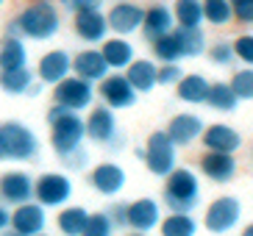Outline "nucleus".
<instances>
[{
	"instance_id": "obj_1",
	"label": "nucleus",
	"mask_w": 253,
	"mask_h": 236,
	"mask_svg": "<svg viewBox=\"0 0 253 236\" xmlns=\"http://www.w3.org/2000/svg\"><path fill=\"white\" fill-rule=\"evenodd\" d=\"M47 125H50V145L59 156L81 148L84 139H86L84 117L78 111L64 109V106H53V109L47 111Z\"/></svg>"
},
{
	"instance_id": "obj_2",
	"label": "nucleus",
	"mask_w": 253,
	"mask_h": 236,
	"mask_svg": "<svg viewBox=\"0 0 253 236\" xmlns=\"http://www.w3.org/2000/svg\"><path fill=\"white\" fill-rule=\"evenodd\" d=\"M14 20H17V25H20V37H28V39H34V42H47V39H53L61 28L59 8L53 6L50 0H37V3L25 6Z\"/></svg>"
},
{
	"instance_id": "obj_3",
	"label": "nucleus",
	"mask_w": 253,
	"mask_h": 236,
	"mask_svg": "<svg viewBox=\"0 0 253 236\" xmlns=\"http://www.w3.org/2000/svg\"><path fill=\"white\" fill-rule=\"evenodd\" d=\"M201 203V181L189 167H175L164 178V206L170 211L192 214V208Z\"/></svg>"
},
{
	"instance_id": "obj_4",
	"label": "nucleus",
	"mask_w": 253,
	"mask_h": 236,
	"mask_svg": "<svg viewBox=\"0 0 253 236\" xmlns=\"http://www.w3.org/2000/svg\"><path fill=\"white\" fill-rule=\"evenodd\" d=\"M39 153V139L23 122H3L0 125V161H31Z\"/></svg>"
},
{
	"instance_id": "obj_5",
	"label": "nucleus",
	"mask_w": 253,
	"mask_h": 236,
	"mask_svg": "<svg viewBox=\"0 0 253 236\" xmlns=\"http://www.w3.org/2000/svg\"><path fill=\"white\" fill-rule=\"evenodd\" d=\"M175 145L170 142V136L164 131H153L148 136V145H145V150H142V158H145V167H148L150 175L156 178H167L172 170H175V158H178V153H175Z\"/></svg>"
},
{
	"instance_id": "obj_6",
	"label": "nucleus",
	"mask_w": 253,
	"mask_h": 236,
	"mask_svg": "<svg viewBox=\"0 0 253 236\" xmlns=\"http://www.w3.org/2000/svg\"><path fill=\"white\" fill-rule=\"evenodd\" d=\"M92 97H95V86L89 81H84L78 75L70 73L67 78H61L59 83H53V103L64 106L70 111H84L92 106Z\"/></svg>"
},
{
	"instance_id": "obj_7",
	"label": "nucleus",
	"mask_w": 253,
	"mask_h": 236,
	"mask_svg": "<svg viewBox=\"0 0 253 236\" xmlns=\"http://www.w3.org/2000/svg\"><path fill=\"white\" fill-rule=\"evenodd\" d=\"M34 197L39 206L59 208L73 197V181L64 172H45L34 181Z\"/></svg>"
},
{
	"instance_id": "obj_8",
	"label": "nucleus",
	"mask_w": 253,
	"mask_h": 236,
	"mask_svg": "<svg viewBox=\"0 0 253 236\" xmlns=\"http://www.w3.org/2000/svg\"><path fill=\"white\" fill-rule=\"evenodd\" d=\"M239 220H242V203L237 197H228V195L211 200L206 208V217H203L206 231H211V234H228L239 225Z\"/></svg>"
},
{
	"instance_id": "obj_9",
	"label": "nucleus",
	"mask_w": 253,
	"mask_h": 236,
	"mask_svg": "<svg viewBox=\"0 0 253 236\" xmlns=\"http://www.w3.org/2000/svg\"><path fill=\"white\" fill-rule=\"evenodd\" d=\"M84 128H86V136L97 145H123V136H120V128H117V117L109 106H97L86 114L84 119Z\"/></svg>"
},
{
	"instance_id": "obj_10",
	"label": "nucleus",
	"mask_w": 253,
	"mask_h": 236,
	"mask_svg": "<svg viewBox=\"0 0 253 236\" xmlns=\"http://www.w3.org/2000/svg\"><path fill=\"white\" fill-rule=\"evenodd\" d=\"M142 20H145V8L136 6L134 0H114V6L106 14L109 31H114V37H131V34H136L142 28Z\"/></svg>"
},
{
	"instance_id": "obj_11",
	"label": "nucleus",
	"mask_w": 253,
	"mask_h": 236,
	"mask_svg": "<svg viewBox=\"0 0 253 236\" xmlns=\"http://www.w3.org/2000/svg\"><path fill=\"white\" fill-rule=\"evenodd\" d=\"M100 97L109 109H131L136 103V89L128 83L123 73H109L100 81Z\"/></svg>"
},
{
	"instance_id": "obj_12",
	"label": "nucleus",
	"mask_w": 253,
	"mask_h": 236,
	"mask_svg": "<svg viewBox=\"0 0 253 236\" xmlns=\"http://www.w3.org/2000/svg\"><path fill=\"white\" fill-rule=\"evenodd\" d=\"M8 228L17 231L20 236H37L47 228V214H45V206H39L34 200L28 203H20V206L11 211V222Z\"/></svg>"
},
{
	"instance_id": "obj_13",
	"label": "nucleus",
	"mask_w": 253,
	"mask_h": 236,
	"mask_svg": "<svg viewBox=\"0 0 253 236\" xmlns=\"http://www.w3.org/2000/svg\"><path fill=\"white\" fill-rule=\"evenodd\" d=\"M126 222L128 228H134L136 234H150L162 222V208H159V203L153 197H139L134 203H128Z\"/></svg>"
},
{
	"instance_id": "obj_14",
	"label": "nucleus",
	"mask_w": 253,
	"mask_h": 236,
	"mask_svg": "<svg viewBox=\"0 0 253 236\" xmlns=\"http://www.w3.org/2000/svg\"><path fill=\"white\" fill-rule=\"evenodd\" d=\"M73 28L75 37L89 44H100L109 37V22H106V14L100 8H86V11L73 14Z\"/></svg>"
},
{
	"instance_id": "obj_15",
	"label": "nucleus",
	"mask_w": 253,
	"mask_h": 236,
	"mask_svg": "<svg viewBox=\"0 0 253 236\" xmlns=\"http://www.w3.org/2000/svg\"><path fill=\"white\" fill-rule=\"evenodd\" d=\"M0 200L6 206H20V203L34 200V181L28 172L11 170L6 175H0Z\"/></svg>"
},
{
	"instance_id": "obj_16",
	"label": "nucleus",
	"mask_w": 253,
	"mask_h": 236,
	"mask_svg": "<svg viewBox=\"0 0 253 236\" xmlns=\"http://www.w3.org/2000/svg\"><path fill=\"white\" fill-rule=\"evenodd\" d=\"M126 170L120 167V164H112V161H103L97 164L95 170L89 172V186L95 192L106 195V197H114L126 189Z\"/></svg>"
},
{
	"instance_id": "obj_17",
	"label": "nucleus",
	"mask_w": 253,
	"mask_h": 236,
	"mask_svg": "<svg viewBox=\"0 0 253 236\" xmlns=\"http://www.w3.org/2000/svg\"><path fill=\"white\" fill-rule=\"evenodd\" d=\"M203 119L198 117V114H189V111H184V114H175V117L170 119V125H167V136H170V142L175 145V148H189L195 139H201L203 133Z\"/></svg>"
},
{
	"instance_id": "obj_18",
	"label": "nucleus",
	"mask_w": 253,
	"mask_h": 236,
	"mask_svg": "<svg viewBox=\"0 0 253 236\" xmlns=\"http://www.w3.org/2000/svg\"><path fill=\"white\" fill-rule=\"evenodd\" d=\"M109 73H112V70H109V64H106V59H103L100 50L86 47V50L75 53L73 75H78V78H84V81H89V83H100Z\"/></svg>"
},
{
	"instance_id": "obj_19",
	"label": "nucleus",
	"mask_w": 253,
	"mask_h": 236,
	"mask_svg": "<svg viewBox=\"0 0 253 236\" xmlns=\"http://www.w3.org/2000/svg\"><path fill=\"white\" fill-rule=\"evenodd\" d=\"M203 145L206 150H217V153H237L242 148V136L237 128L225 125V122H214V125L203 128Z\"/></svg>"
},
{
	"instance_id": "obj_20",
	"label": "nucleus",
	"mask_w": 253,
	"mask_h": 236,
	"mask_svg": "<svg viewBox=\"0 0 253 236\" xmlns=\"http://www.w3.org/2000/svg\"><path fill=\"white\" fill-rule=\"evenodd\" d=\"M70 73H73V59H70L67 50H50V53H45L37 64L39 81L47 83V86L59 83L61 78H67Z\"/></svg>"
},
{
	"instance_id": "obj_21",
	"label": "nucleus",
	"mask_w": 253,
	"mask_h": 236,
	"mask_svg": "<svg viewBox=\"0 0 253 236\" xmlns=\"http://www.w3.org/2000/svg\"><path fill=\"white\" fill-rule=\"evenodd\" d=\"M201 172L214 181V184H228L237 175V158L234 153H217V150H209L201 158Z\"/></svg>"
},
{
	"instance_id": "obj_22",
	"label": "nucleus",
	"mask_w": 253,
	"mask_h": 236,
	"mask_svg": "<svg viewBox=\"0 0 253 236\" xmlns=\"http://www.w3.org/2000/svg\"><path fill=\"white\" fill-rule=\"evenodd\" d=\"M175 28V17H172V8H167L164 3H156V6L145 8V20H142V34L145 39H156L162 34H170Z\"/></svg>"
},
{
	"instance_id": "obj_23",
	"label": "nucleus",
	"mask_w": 253,
	"mask_h": 236,
	"mask_svg": "<svg viewBox=\"0 0 253 236\" xmlns=\"http://www.w3.org/2000/svg\"><path fill=\"white\" fill-rule=\"evenodd\" d=\"M100 53H103L109 70L114 73H123L131 61H134V44L128 42L126 37H112L100 42Z\"/></svg>"
},
{
	"instance_id": "obj_24",
	"label": "nucleus",
	"mask_w": 253,
	"mask_h": 236,
	"mask_svg": "<svg viewBox=\"0 0 253 236\" xmlns=\"http://www.w3.org/2000/svg\"><path fill=\"white\" fill-rule=\"evenodd\" d=\"M156 70L159 67L150 59H134L126 67V78H128V83L136 89V95H139V92L148 95V92H153V89L159 86L156 83Z\"/></svg>"
},
{
	"instance_id": "obj_25",
	"label": "nucleus",
	"mask_w": 253,
	"mask_h": 236,
	"mask_svg": "<svg viewBox=\"0 0 253 236\" xmlns=\"http://www.w3.org/2000/svg\"><path fill=\"white\" fill-rule=\"evenodd\" d=\"M28 67V47L20 37H3L0 42V70H20Z\"/></svg>"
},
{
	"instance_id": "obj_26",
	"label": "nucleus",
	"mask_w": 253,
	"mask_h": 236,
	"mask_svg": "<svg viewBox=\"0 0 253 236\" xmlns=\"http://www.w3.org/2000/svg\"><path fill=\"white\" fill-rule=\"evenodd\" d=\"M206 92H209V81L198 73L181 75V81L175 83V95L184 103H206Z\"/></svg>"
},
{
	"instance_id": "obj_27",
	"label": "nucleus",
	"mask_w": 253,
	"mask_h": 236,
	"mask_svg": "<svg viewBox=\"0 0 253 236\" xmlns=\"http://www.w3.org/2000/svg\"><path fill=\"white\" fill-rule=\"evenodd\" d=\"M86 217H89V211L84 206H67L61 208L59 217H56V228L61 231V236H81Z\"/></svg>"
},
{
	"instance_id": "obj_28",
	"label": "nucleus",
	"mask_w": 253,
	"mask_h": 236,
	"mask_svg": "<svg viewBox=\"0 0 253 236\" xmlns=\"http://www.w3.org/2000/svg\"><path fill=\"white\" fill-rule=\"evenodd\" d=\"M34 83V73L28 67H20V70H0V89L6 95H25L28 86Z\"/></svg>"
},
{
	"instance_id": "obj_29",
	"label": "nucleus",
	"mask_w": 253,
	"mask_h": 236,
	"mask_svg": "<svg viewBox=\"0 0 253 236\" xmlns=\"http://www.w3.org/2000/svg\"><path fill=\"white\" fill-rule=\"evenodd\" d=\"M175 39H178V47H181V56L184 59H195L206 50V37H203L201 28H172Z\"/></svg>"
},
{
	"instance_id": "obj_30",
	"label": "nucleus",
	"mask_w": 253,
	"mask_h": 236,
	"mask_svg": "<svg viewBox=\"0 0 253 236\" xmlns=\"http://www.w3.org/2000/svg\"><path fill=\"white\" fill-rule=\"evenodd\" d=\"M172 17H175L178 28H201V22H203L201 0H175Z\"/></svg>"
},
{
	"instance_id": "obj_31",
	"label": "nucleus",
	"mask_w": 253,
	"mask_h": 236,
	"mask_svg": "<svg viewBox=\"0 0 253 236\" xmlns=\"http://www.w3.org/2000/svg\"><path fill=\"white\" fill-rule=\"evenodd\" d=\"M159 225H162V236H195L198 234V222L192 220V214H184V211H172Z\"/></svg>"
},
{
	"instance_id": "obj_32",
	"label": "nucleus",
	"mask_w": 253,
	"mask_h": 236,
	"mask_svg": "<svg viewBox=\"0 0 253 236\" xmlns=\"http://www.w3.org/2000/svg\"><path fill=\"white\" fill-rule=\"evenodd\" d=\"M206 103L211 106L214 111H237V106H239V100H237V95L231 92V86L225 81H220V83H209V92H206Z\"/></svg>"
},
{
	"instance_id": "obj_33",
	"label": "nucleus",
	"mask_w": 253,
	"mask_h": 236,
	"mask_svg": "<svg viewBox=\"0 0 253 236\" xmlns=\"http://www.w3.org/2000/svg\"><path fill=\"white\" fill-rule=\"evenodd\" d=\"M203 8V20L211 25H228L234 20V6L228 0H201Z\"/></svg>"
},
{
	"instance_id": "obj_34",
	"label": "nucleus",
	"mask_w": 253,
	"mask_h": 236,
	"mask_svg": "<svg viewBox=\"0 0 253 236\" xmlns=\"http://www.w3.org/2000/svg\"><path fill=\"white\" fill-rule=\"evenodd\" d=\"M150 47H153V56H156L162 64H167V61H178L181 59V47H178V39H175V34H162V37L150 39Z\"/></svg>"
},
{
	"instance_id": "obj_35",
	"label": "nucleus",
	"mask_w": 253,
	"mask_h": 236,
	"mask_svg": "<svg viewBox=\"0 0 253 236\" xmlns=\"http://www.w3.org/2000/svg\"><path fill=\"white\" fill-rule=\"evenodd\" d=\"M228 86H231V92L237 95V100H253V67L237 70Z\"/></svg>"
},
{
	"instance_id": "obj_36",
	"label": "nucleus",
	"mask_w": 253,
	"mask_h": 236,
	"mask_svg": "<svg viewBox=\"0 0 253 236\" xmlns=\"http://www.w3.org/2000/svg\"><path fill=\"white\" fill-rule=\"evenodd\" d=\"M114 225L112 220H109V214L106 211H95V214L86 217V225H84L81 236H112Z\"/></svg>"
},
{
	"instance_id": "obj_37",
	"label": "nucleus",
	"mask_w": 253,
	"mask_h": 236,
	"mask_svg": "<svg viewBox=\"0 0 253 236\" xmlns=\"http://www.w3.org/2000/svg\"><path fill=\"white\" fill-rule=\"evenodd\" d=\"M231 47H234V59H239L242 64L253 67V34L237 37L234 42H231Z\"/></svg>"
},
{
	"instance_id": "obj_38",
	"label": "nucleus",
	"mask_w": 253,
	"mask_h": 236,
	"mask_svg": "<svg viewBox=\"0 0 253 236\" xmlns=\"http://www.w3.org/2000/svg\"><path fill=\"white\" fill-rule=\"evenodd\" d=\"M209 59H211V64L217 67H228L231 61H234V47H231V42H214L211 47H209Z\"/></svg>"
},
{
	"instance_id": "obj_39",
	"label": "nucleus",
	"mask_w": 253,
	"mask_h": 236,
	"mask_svg": "<svg viewBox=\"0 0 253 236\" xmlns=\"http://www.w3.org/2000/svg\"><path fill=\"white\" fill-rule=\"evenodd\" d=\"M181 75H184V70L175 61H167V64H162L156 70V83H162V86H175L181 81Z\"/></svg>"
},
{
	"instance_id": "obj_40",
	"label": "nucleus",
	"mask_w": 253,
	"mask_h": 236,
	"mask_svg": "<svg viewBox=\"0 0 253 236\" xmlns=\"http://www.w3.org/2000/svg\"><path fill=\"white\" fill-rule=\"evenodd\" d=\"M231 6H234V20L245 22V25H253V0H237Z\"/></svg>"
},
{
	"instance_id": "obj_41",
	"label": "nucleus",
	"mask_w": 253,
	"mask_h": 236,
	"mask_svg": "<svg viewBox=\"0 0 253 236\" xmlns=\"http://www.w3.org/2000/svg\"><path fill=\"white\" fill-rule=\"evenodd\" d=\"M61 161L67 164V167H73V170H84L86 161H89V153H86L84 148H75V150H70V153L61 156Z\"/></svg>"
},
{
	"instance_id": "obj_42",
	"label": "nucleus",
	"mask_w": 253,
	"mask_h": 236,
	"mask_svg": "<svg viewBox=\"0 0 253 236\" xmlns=\"http://www.w3.org/2000/svg\"><path fill=\"white\" fill-rule=\"evenodd\" d=\"M61 6L67 8L70 14H78V11H86V8H100L103 0H61Z\"/></svg>"
},
{
	"instance_id": "obj_43",
	"label": "nucleus",
	"mask_w": 253,
	"mask_h": 236,
	"mask_svg": "<svg viewBox=\"0 0 253 236\" xmlns=\"http://www.w3.org/2000/svg\"><path fill=\"white\" fill-rule=\"evenodd\" d=\"M126 208H128V203H114V206L106 211L114 228H128V222H126Z\"/></svg>"
},
{
	"instance_id": "obj_44",
	"label": "nucleus",
	"mask_w": 253,
	"mask_h": 236,
	"mask_svg": "<svg viewBox=\"0 0 253 236\" xmlns=\"http://www.w3.org/2000/svg\"><path fill=\"white\" fill-rule=\"evenodd\" d=\"M8 222H11V211H8L6 203L0 200V234H3V231L8 228Z\"/></svg>"
},
{
	"instance_id": "obj_45",
	"label": "nucleus",
	"mask_w": 253,
	"mask_h": 236,
	"mask_svg": "<svg viewBox=\"0 0 253 236\" xmlns=\"http://www.w3.org/2000/svg\"><path fill=\"white\" fill-rule=\"evenodd\" d=\"M6 37H20V25H17V20H11L6 25Z\"/></svg>"
},
{
	"instance_id": "obj_46",
	"label": "nucleus",
	"mask_w": 253,
	"mask_h": 236,
	"mask_svg": "<svg viewBox=\"0 0 253 236\" xmlns=\"http://www.w3.org/2000/svg\"><path fill=\"white\" fill-rule=\"evenodd\" d=\"M242 236H253V222H251V225H248L245 231H242Z\"/></svg>"
},
{
	"instance_id": "obj_47",
	"label": "nucleus",
	"mask_w": 253,
	"mask_h": 236,
	"mask_svg": "<svg viewBox=\"0 0 253 236\" xmlns=\"http://www.w3.org/2000/svg\"><path fill=\"white\" fill-rule=\"evenodd\" d=\"M3 236H20V234H17V231H11V228H6V231H3Z\"/></svg>"
},
{
	"instance_id": "obj_48",
	"label": "nucleus",
	"mask_w": 253,
	"mask_h": 236,
	"mask_svg": "<svg viewBox=\"0 0 253 236\" xmlns=\"http://www.w3.org/2000/svg\"><path fill=\"white\" fill-rule=\"evenodd\" d=\"M131 236H148V234H136V231H134V234H131Z\"/></svg>"
},
{
	"instance_id": "obj_49",
	"label": "nucleus",
	"mask_w": 253,
	"mask_h": 236,
	"mask_svg": "<svg viewBox=\"0 0 253 236\" xmlns=\"http://www.w3.org/2000/svg\"><path fill=\"white\" fill-rule=\"evenodd\" d=\"M37 236H47V234H45V231H42V234H37Z\"/></svg>"
},
{
	"instance_id": "obj_50",
	"label": "nucleus",
	"mask_w": 253,
	"mask_h": 236,
	"mask_svg": "<svg viewBox=\"0 0 253 236\" xmlns=\"http://www.w3.org/2000/svg\"><path fill=\"white\" fill-rule=\"evenodd\" d=\"M228 3H237V0H228Z\"/></svg>"
},
{
	"instance_id": "obj_51",
	"label": "nucleus",
	"mask_w": 253,
	"mask_h": 236,
	"mask_svg": "<svg viewBox=\"0 0 253 236\" xmlns=\"http://www.w3.org/2000/svg\"><path fill=\"white\" fill-rule=\"evenodd\" d=\"M0 8H3V0H0Z\"/></svg>"
}]
</instances>
